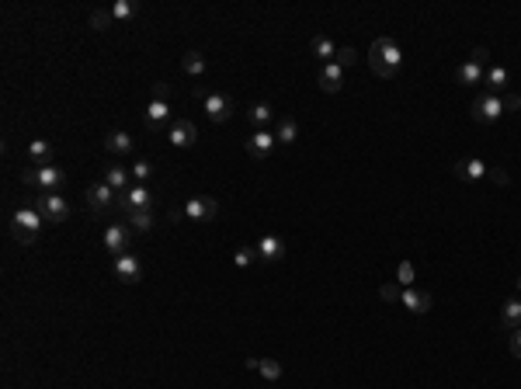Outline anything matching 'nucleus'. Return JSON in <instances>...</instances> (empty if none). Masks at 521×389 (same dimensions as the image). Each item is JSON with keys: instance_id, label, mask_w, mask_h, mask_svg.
<instances>
[{"instance_id": "nucleus-43", "label": "nucleus", "mask_w": 521, "mask_h": 389, "mask_svg": "<svg viewBox=\"0 0 521 389\" xmlns=\"http://www.w3.org/2000/svg\"><path fill=\"white\" fill-rule=\"evenodd\" d=\"M518 292H521V278H518Z\"/></svg>"}, {"instance_id": "nucleus-23", "label": "nucleus", "mask_w": 521, "mask_h": 389, "mask_svg": "<svg viewBox=\"0 0 521 389\" xmlns=\"http://www.w3.org/2000/svg\"><path fill=\"white\" fill-rule=\"evenodd\" d=\"M501 330H508V334L521 330V299H508L501 306Z\"/></svg>"}, {"instance_id": "nucleus-2", "label": "nucleus", "mask_w": 521, "mask_h": 389, "mask_svg": "<svg viewBox=\"0 0 521 389\" xmlns=\"http://www.w3.org/2000/svg\"><path fill=\"white\" fill-rule=\"evenodd\" d=\"M42 226H45V219L38 215L35 205H21V208H14V215H10V236H14L21 247L35 243L38 233H42Z\"/></svg>"}, {"instance_id": "nucleus-11", "label": "nucleus", "mask_w": 521, "mask_h": 389, "mask_svg": "<svg viewBox=\"0 0 521 389\" xmlns=\"http://www.w3.org/2000/svg\"><path fill=\"white\" fill-rule=\"evenodd\" d=\"M215 215H219V201L212 194H195L185 201V219H192V222H208Z\"/></svg>"}, {"instance_id": "nucleus-37", "label": "nucleus", "mask_w": 521, "mask_h": 389, "mask_svg": "<svg viewBox=\"0 0 521 389\" xmlns=\"http://www.w3.org/2000/svg\"><path fill=\"white\" fill-rule=\"evenodd\" d=\"M111 24V10H91V28L94 31H104Z\"/></svg>"}, {"instance_id": "nucleus-12", "label": "nucleus", "mask_w": 521, "mask_h": 389, "mask_svg": "<svg viewBox=\"0 0 521 389\" xmlns=\"http://www.w3.org/2000/svg\"><path fill=\"white\" fill-rule=\"evenodd\" d=\"M278 146V139H275V132L271 129H261V132H250L247 139H243V150H247V157L250 160H264V157H271V150Z\"/></svg>"}, {"instance_id": "nucleus-41", "label": "nucleus", "mask_w": 521, "mask_h": 389, "mask_svg": "<svg viewBox=\"0 0 521 389\" xmlns=\"http://www.w3.org/2000/svg\"><path fill=\"white\" fill-rule=\"evenodd\" d=\"M508 348H511V355H515V358H521V330H515V334H511Z\"/></svg>"}, {"instance_id": "nucleus-36", "label": "nucleus", "mask_w": 521, "mask_h": 389, "mask_svg": "<svg viewBox=\"0 0 521 389\" xmlns=\"http://www.w3.org/2000/svg\"><path fill=\"white\" fill-rule=\"evenodd\" d=\"M397 282H400V285H407V289L414 285V264H411V261H404V264L397 268Z\"/></svg>"}, {"instance_id": "nucleus-32", "label": "nucleus", "mask_w": 521, "mask_h": 389, "mask_svg": "<svg viewBox=\"0 0 521 389\" xmlns=\"http://www.w3.org/2000/svg\"><path fill=\"white\" fill-rule=\"evenodd\" d=\"M132 178H136V185H146L153 178V164L150 160H136L132 164Z\"/></svg>"}, {"instance_id": "nucleus-35", "label": "nucleus", "mask_w": 521, "mask_h": 389, "mask_svg": "<svg viewBox=\"0 0 521 389\" xmlns=\"http://www.w3.org/2000/svg\"><path fill=\"white\" fill-rule=\"evenodd\" d=\"M355 59H358V52H355V49H337V59H334V63H337L341 70H351V66H355Z\"/></svg>"}, {"instance_id": "nucleus-26", "label": "nucleus", "mask_w": 521, "mask_h": 389, "mask_svg": "<svg viewBox=\"0 0 521 389\" xmlns=\"http://www.w3.org/2000/svg\"><path fill=\"white\" fill-rule=\"evenodd\" d=\"M310 52L320 59V63H334V59H337V45H334L327 35H316V38H313V42H310Z\"/></svg>"}, {"instance_id": "nucleus-29", "label": "nucleus", "mask_w": 521, "mask_h": 389, "mask_svg": "<svg viewBox=\"0 0 521 389\" xmlns=\"http://www.w3.org/2000/svg\"><path fill=\"white\" fill-rule=\"evenodd\" d=\"M129 222H132V233H150L157 226V215H153V208H146V212H132Z\"/></svg>"}, {"instance_id": "nucleus-31", "label": "nucleus", "mask_w": 521, "mask_h": 389, "mask_svg": "<svg viewBox=\"0 0 521 389\" xmlns=\"http://www.w3.org/2000/svg\"><path fill=\"white\" fill-rule=\"evenodd\" d=\"M261 257H257V247H240L236 254H233V264L236 268H250V264H257Z\"/></svg>"}, {"instance_id": "nucleus-16", "label": "nucleus", "mask_w": 521, "mask_h": 389, "mask_svg": "<svg viewBox=\"0 0 521 389\" xmlns=\"http://www.w3.org/2000/svg\"><path fill=\"white\" fill-rule=\"evenodd\" d=\"M452 174H455L459 181H483V178L490 174V164H483L480 157H462V160H455Z\"/></svg>"}, {"instance_id": "nucleus-22", "label": "nucleus", "mask_w": 521, "mask_h": 389, "mask_svg": "<svg viewBox=\"0 0 521 389\" xmlns=\"http://www.w3.org/2000/svg\"><path fill=\"white\" fill-rule=\"evenodd\" d=\"M341 87H344V70L337 63H323V70H320V91L337 94Z\"/></svg>"}, {"instance_id": "nucleus-3", "label": "nucleus", "mask_w": 521, "mask_h": 389, "mask_svg": "<svg viewBox=\"0 0 521 389\" xmlns=\"http://www.w3.org/2000/svg\"><path fill=\"white\" fill-rule=\"evenodd\" d=\"M21 185L24 188H35L38 194H59L66 188V174H63V167H28V171H21Z\"/></svg>"}, {"instance_id": "nucleus-27", "label": "nucleus", "mask_w": 521, "mask_h": 389, "mask_svg": "<svg viewBox=\"0 0 521 389\" xmlns=\"http://www.w3.org/2000/svg\"><path fill=\"white\" fill-rule=\"evenodd\" d=\"M275 139L282 143V146H292L296 139H299V122L296 118H278V129H275Z\"/></svg>"}, {"instance_id": "nucleus-5", "label": "nucleus", "mask_w": 521, "mask_h": 389, "mask_svg": "<svg viewBox=\"0 0 521 389\" xmlns=\"http://www.w3.org/2000/svg\"><path fill=\"white\" fill-rule=\"evenodd\" d=\"M199 101H202V108H206V115L212 122H229L233 111H236V101L229 94H222V91H199Z\"/></svg>"}, {"instance_id": "nucleus-33", "label": "nucleus", "mask_w": 521, "mask_h": 389, "mask_svg": "<svg viewBox=\"0 0 521 389\" xmlns=\"http://www.w3.org/2000/svg\"><path fill=\"white\" fill-rule=\"evenodd\" d=\"M268 383H275V379H282V365L275 362V358H261V369H257Z\"/></svg>"}, {"instance_id": "nucleus-15", "label": "nucleus", "mask_w": 521, "mask_h": 389, "mask_svg": "<svg viewBox=\"0 0 521 389\" xmlns=\"http://www.w3.org/2000/svg\"><path fill=\"white\" fill-rule=\"evenodd\" d=\"M115 194H118V192H115V188H111L108 181H98V185H91V188H87V208L101 215V212H108L111 205H118V198H115Z\"/></svg>"}, {"instance_id": "nucleus-42", "label": "nucleus", "mask_w": 521, "mask_h": 389, "mask_svg": "<svg viewBox=\"0 0 521 389\" xmlns=\"http://www.w3.org/2000/svg\"><path fill=\"white\" fill-rule=\"evenodd\" d=\"M243 365H247V369H250V372H257V369H261V358H247V362H243Z\"/></svg>"}, {"instance_id": "nucleus-30", "label": "nucleus", "mask_w": 521, "mask_h": 389, "mask_svg": "<svg viewBox=\"0 0 521 389\" xmlns=\"http://www.w3.org/2000/svg\"><path fill=\"white\" fill-rule=\"evenodd\" d=\"M136 10H139L136 0H115L111 3V21H129V17H136Z\"/></svg>"}, {"instance_id": "nucleus-7", "label": "nucleus", "mask_w": 521, "mask_h": 389, "mask_svg": "<svg viewBox=\"0 0 521 389\" xmlns=\"http://www.w3.org/2000/svg\"><path fill=\"white\" fill-rule=\"evenodd\" d=\"M101 243H104V250H108V254H115V257L129 254V243H132V226H125V222H111V226H104Z\"/></svg>"}, {"instance_id": "nucleus-40", "label": "nucleus", "mask_w": 521, "mask_h": 389, "mask_svg": "<svg viewBox=\"0 0 521 389\" xmlns=\"http://www.w3.org/2000/svg\"><path fill=\"white\" fill-rule=\"evenodd\" d=\"M167 97H171V84L157 80V84H153V101H167Z\"/></svg>"}, {"instance_id": "nucleus-13", "label": "nucleus", "mask_w": 521, "mask_h": 389, "mask_svg": "<svg viewBox=\"0 0 521 389\" xmlns=\"http://www.w3.org/2000/svg\"><path fill=\"white\" fill-rule=\"evenodd\" d=\"M115 278L122 282V285H139L143 282V261L129 250V254H122V257H115Z\"/></svg>"}, {"instance_id": "nucleus-17", "label": "nucleus", "mask_w": 521, "mask_h": 389, "mask_svg": "<svg viewBox=\"0 0 521 389\" xmlns=\"http://www.w3.org/2000/svg\"><path fill=\"white\" fill-rule=\"evenodd\" d=\"M254 247H257V257H261V261H268V264L285 257V240H282V236H271V233H268V236H261Z\"/></svg>"}, {"instance_id": "nucleus-28", "label": "nucleus", "mask_w": 521, "mask_h": 389, "mask_svg": "<svg viewBox=\"0 0 521 389\" xmlns=\"http://www.w3.org/2000/svg\"><path fill=\"white\" fill-rule=\"evenodd\" d=\"M181 70L188 73V77H206V56L202 52H185V59H181Z\"/></svg>"}, {"instance_id": "nucleus-18", "label": "nucleus", "mask_w": 521, "mask_h": 389, "mask_svg": "<svg viewBox=\"0 0 521 389\" xmlns=\"http://www.w3.org/2000/svg\"><path fill=\"white\" fill-rule=\"evenodd\" d=\"M483 84H487V94L504 97V94H508V87H511V73H508L504 66H487V77H483Z\"/></svg>"}, {"instance_id": "nucleus-34", "label": "nucleus", "mask_w": 521, "mask_h": 389, "mask_svg": "<svg viewBox=\"0 0 521 389\" xmlns=\"http://www.w3.org/2000/svg\"><path fill=\"white\" fill-rule=\"evenodd\" d=\"M379 299H383V302H400V299H404V289H400V282H386V285L379 289Z\"/></svg>"}, {"instance_id": "nucleus-1", "label": "nucleus", "mask_w": 521, "mask_h": 389, "mask_svg": "<svg viewBox=\"0 0 521 389\" xmlns=\"http://www.w3.org/2000/svg\"><path fill=\"white\" fill-rule=\"evenodd\" d=\"M369 66H372V73H376V77L393 80V77L400 73V66H404V49H400V42H397L393 35L376 38V42H372V49H369Z\"/></svg>"}, {"instance_id": "nucleus-9", "label": "nucleus", "mask_w": 521, "mask_h": 389, "mask_svg": "<svg viewBox=\"0 0 521 389\" xmlns=\"http://www.w3.org/2000/svg\"><path fill=\"white\" fill-rule=\"evenodd\" d=\"M195 139H199V125H195L192 118H174V122L167 125V143H171V146L188 150V146H195Z\"/></svg>"}, {"instance_id": "nucleus-19", "label": "nucleus", "mask_w": 521, "mask_h": 389, "mask_svg": "<svg viewBox=\"0 0 521 389\" xmlns=\"http://www.w3.org/2000/svg\"><path fill=\"white\" fill-rule=\"evenodd\" d=\"M132 146H136V139H132L129 132H122V129H111V132L104 136V150L115 153V157H129Z\"/></svg>"}, {"instance_id": "nucleus-25", "label": "nucleus", "mask_w": 521, "mask_h": 389, "mask_svg": "<svg viewBox=\"0 0 521 389\" xmlns=\"http://www.w3.org/2000/svg\"><path fill=\"white\" fill-rule=\"evenodd\" d=\"M247 122L254 125V132L268 129V125L275 122V111H271V104H250V108H247Z\"/></svg>"}, {"instance_id": "nucleus-6", "label": "nucleus", "mask_w": 521, "mask_h": 389, "mask_svg": "<svg viewBox=\"0 0 521 389\" xmlns=\"http://www.w3.org/2000/svg\"><path fill=\"white\" fill-rule=\"evenodd\" d=\"M35 208H38V215L45 219V222H66L70 219V201L63 198V194H35V201H31Z\"/></svg>"}, {"instance_id": "nucleus-39", "label": "nucleus", "mask_w": 521, "mask_h": 389, "mask_svg": "<svg viewBox=\"0 0 521 389\" xmlns=\"http://www.w3.org/2000/svg\"><path fill=\"white\" fill-rule=\"evenodd\" d=\"M487 181H494V185H508L511 178H508V171H501V167H490V174H487Z\"/></svg>"}, {"instance_id": "nucleus-21", "label": "nucleus", "mask_w": 521, "mask_h": 389, "mask_svg": "<svg viewBox=\"0 0 521 389\" xmlns=\"http://www.w3.org/2000/svg\"><path fill=\"white\" fill-rule=\"evenodd\" d=\"M400 302H404V306H407L411 313H417V316H424V313H427V309L434 306V299H431V292L414 289V285H411V289H404V299H400Z\"/></svg>"}, {"instance_id": "nucleus-24", "label": "nucleus", "mask_w": 521, "mask_h": 389, "mask_svg": "<svg viewBox=\"0 0 521 389\" xmlns=\"http://www.w3.org/2000/svg\"><path fill=\"white\" fill-rule=\"evenodd\" d=\"M28 160H31V167H49V164H52V146H49V139H31V143H28Z\"/></svg>"}, {"instance_id": "nucleus-4", "label": "nucleus", "mask_w": 521, "mask_h": 389, "mask_svg": "<svg viewBox=\"0 0 521 389\" xmlns=\"http://www.w3.org/2000/svg\"><path fill=\"white\" fill-rule=\"evenodd\" d=\"M487 66H490V49H487V45H476L473 56L455 70V80H459L462 87H476V84L487 77Z\"/></svg>"}, {"instance_id": "nucleus-14", "label": "nucleus", "mask_w": 521, "mask_h": 389, "mask_svg": "<svg viewBox=\"0 0 521 389\" xmlns=\"http://www.w3.org/2000/svg\"><path fill=\"white\" fill-rule=\"evenodd\" d=\"M143 122H146V129H150V132H160V129L167 132V125L174 122V118H171V104H167V101H153V97H150V104H146V111H143Z\"/></svg>"}, {"instance_id": "nucleus-10", "label": "nucleus", "mask_w": 521, "mask_h": 389, "mask_svg": "<svg viewBox=\"0 0 521 389\" xmlns=\"http://www.w3.org/2000/svg\"><path fill=\"white\" fill-rule=\"evenodd\" d=\"M501 115H504V101L497 94H487V91H483V94L473 101V118H476L480 125H494Z\"/></svg>"}, {"instance_id": "nucleus-8", "label": "nucleus", "mask_w": 521, "mask_h": 389, "mask_svg": "<svg viewBox=\"0 0 521 389\" xmlns=\"http://www.w3.org/2000/svg\"><path fill=\"white\" fill-rule=\"evenodd\" d=\"M153 201H157V194L150 185H132L125 194H118V208H125L129 215L132 212H146V208H153Z\"/></svg>"}, {"instance_id": "nucleus-38", "label": "nucleus", "mask_w": 521, "mask_h": 389, "mask_svg": "<svg viewBox=\"0 0 521 389\" xmlns=\"http://www.w3.org/2000/svg\"><path fill=\"white\" fill-rule=\"evenodd\" d=\"M501 101H504V111H521V94H511V91H508Z\"/></svg>"}, {"instance_id": "nucleus-20", "label": "nucleus", "mask_w": 521, "mask_h": 389, "mask_svg": "<svg viewBox=\"0 0 521 389\" xmlns=\"http://www.w3.org/2000/svg\"><path fill=\"white\" fill-rule=\"evenodd\" d=\"M104 181H108L118 194H125L129 188H132V171L122 167V164H108V167H104Z\"/></svg>"}]
</instances>
